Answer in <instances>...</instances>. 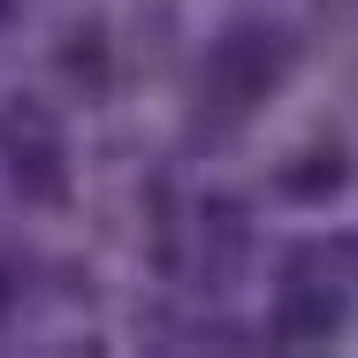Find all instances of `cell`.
<instances>
[{
	"label": "cell",
	"instance_id": "cell-1",
	"mask_svg": "<svg viewBox=\"0 0 358 358\" xmlns=\"http://www.w3.org/2000/svg\"><path fill=\"white\" fill-rule=\"evenodd\" d=\"M282 62V46L275 38H236V46H221L214 62V107H252L259 92H267V69Z\"/></svg>",
	"mask_w": 358,
	"mask_h": 358
},
{
	"label": "cell",
	"instance_id": "cell-2",
	"mask_svg": "<svg viewBox=\"0 0 358 358\" xmlns=\"http://www.w3.org/2000/svg\"><path fill=\"white\" fill-rule=\"evenodd\" d=\"M328 297L313 289V297H282V336H328Z\"/></svg>",
	"mask_w": 358,
	"mask_h": 358
},
{
	"label": "cell",
	"instance_id": "cell-3",
	"mask_svg": "<svg viewBox=\"0 0 358 358\" xmlns=\"http://www.w3.org/2000/svg\"><path fill=\"white\" fill-rule=\"evenodd\" d=\"M328 183H343V160H336V152H320V160H289V168H282V191H328Z\"/></svg>",
	"mask_w": 358,
	"mask_h": 358
}]
</instances>
